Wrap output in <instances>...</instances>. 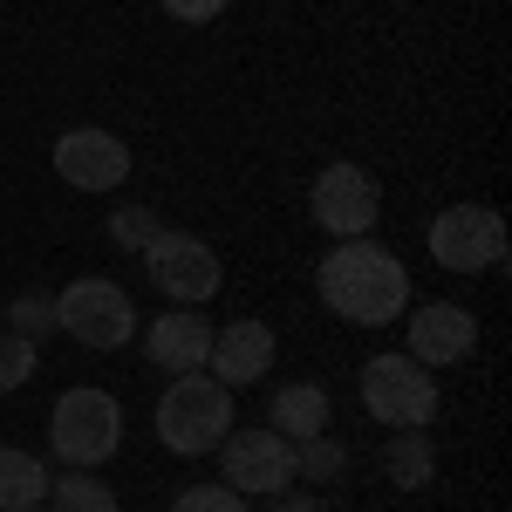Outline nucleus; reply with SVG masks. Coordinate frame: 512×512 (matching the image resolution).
<instances>
[{"label":"nucleus","mask_w":512,"mask_h":512,"mask_svg":"<svg viewBox=\"0 0 512 512\" xmlns=\"http://www.w3.org/2000/svg\"><path fill=\"white\" fill-rule=\"evenodd\" d=\"M315 287H321V301L342 321H355V328H383V321L410 315V274L376 239H342L315 267Z\"/></svg>","instance_id":"nucleus-1"},{"label":"nucleus","mask_w":512,"mask_h":512,"mask_svg":"<svg viewBox=\"0 0 512 512\" xmlns=\"http://www.w3.org/2000/svg\"><path fill=\"white\" fill-rule=\"evenodd\" d=\"M233 431V390L212 383V376H171V390L158 396V437L164 451L178 458H198V451H219Z\"/></svg>","instance_id":"nucleus-2"},{"label":"nucleus","mask_w":512,"mask_h":512,"mask_svg":"<svg viewBox=\"0 0 512 512\" xmlns=\"http://www.w3.org/2000/svg\"><path fill=\"white\" fill-rule=\"evenodd\" d=\"M48 444H55V458L76 465V472L110 465L117 444H123V403L110 390H62L55 410H48Z\"/></svg>","instance_id":"nucleus-3"},{"label":"nucleus","mask_w":512,"mask_h":512,"mask_svg":"<svg viewBox=\"0 0 512 512\" xmlns=\"http://www.w3.org/2000/svg\"><path fill=\"white\" fill-rule=\"evenodd\" d=\"M362 403L390 431H424L437 417V376L410 355H376V362H362Z\"/></svg>","instance_id":"nucleus-4"},{"label":"nucleus","mask_w":512,"mask_h":512,"mask_svg":"<svg viewBox=\"0 0 512 512\" xmlns=\"http://www.w3.org/2000/svg\"><path fill=\"white\" fill-rule=\"evenodd\" d=\"M55 328L82 349H123L137 335V308L117 280H76L55 294Z\"/></svg>","instance_id":"nucleus-5"},{"label":"nucleus","mask_w":512,"mask_h":512,"mask_svg":"<svg viewBox=\"0 0 512 512\" xmlns=\"http://www.w3.org/2000/svg\"><path fill=\"white\" fill-rule=\"evenodd\" d=\"M431 260L451 274H485L506 260V219L492 205H444L431 219Z\"/></svg>","instance_id":"nucleus-6"},{"label":"nucleus","mask_w":512,"mask_h":512,"mask_svg":"<svg viewBox=\"0 0 512 512\" xmlns=\"http://www.w3.org/2000/svg\"><path fill=\"white\" fill-rule=\"evenodd\" d=\"M144 274L158 287L164 301H178V308H198V301H212L219 294V253L205 246L198 233H158L144 246Z\"/></svg>","instance_id":"nucleus-7"},{"label":"nucleus","mask_w":512,"mask_h":512,"mask_svg":"<svg viewBox=\"0 0 512 512\" xmlns=\"http://www.w3.org/2000/svg\"><path fill=\"white\" fill-rule=\"evenodd\" d=\"M219 465H226V485H233L239 499L246 492H287L294 478H301V458H294V444L280 431H226L219 444Z\"/></svg>","instance_id":"nucleus-8"},{"label":"nucleus","mask_w":512,"mask_h":512,"mask_svg":"<svg viewBox=\"0 0 512 512\" xmlns=\"http://www.w3.org/2000/svg\"><path fill=\"white\" fill-rule=\"evenodd\" d=\"M308 205H315V226H328L335 239H369L376 212H383V192H376V178L362 164H328L315 178Z\"/></svg>","instance_id":"nucleus-9"},{"label":"nucleus","mask_w":512,"mask_h":512,"mask_svg":"<svg viewBox=\"0 0 512 512\" xmlns=\"http://www.w3.org/2000/svg\"><path fill=\"white\" fill-rule=\"evenodd\" d=\"M55 171L76 192H117L123 178H130V151L110 130H62L55 137Z\"/></svg>","instance_id":"nucleus-10"},{"label":"nucleus","mask_w":512,"mask_h":512,"mask_svg":"<svg viewBox=\"0 0 512 512\" xmlns=\"http://www.w3.org/2000/svg\"><path fill=\"white\" fill-rule=\"evenodd\" d=\"M472 349H478L472 308H458V301H431V308L410 315V362H424V369H451V362H465Z\"/></svg>","instance_id":"nucleus-11"},{"label":"nucleus","mask_w":512,"mask_h":512,"mask_svg":"<svg viewBox=\"0 0 512 512\" xmlns=\"http://www.w3.org/2000/svg\"><path fill=\"white\" fill-rule=\"evenodd\" d=\"M212 383H226V390H246V383H260L267 369H274V328L267 321H233V328H219L212 335Z\"/></svg>","instance_id":"nucleus-12"},{"label":"nucleus","mask_w":512,"mask_h":512,"mask_svg":"<svg viewBox=\"0 0 512 512\" xmlns=\"http://www.w3.org/2000/svg\"><path fill=\"white\" fill-rule=\"evenodd\" d=\"M144 349H151V362L158 369H171V376H192V369H205V355H212V321L205 315H158L151 328H144Z\"/></svg>","instance_id":"nucleus-13"},{"label":"nucleus","mask_w":512,"mask_h":512,"mask_svg":"<svg viewBox=\"0 0 512 512\" xmlns=\"http://www.w3.org/2000/svg\"><path fill=\"white\" fill-rule=\"evenodd\" d=\"M267 424H274L287 444H308V437L328 431V390L321 383H280L274 390V410H267Z\"/></svg>","instance_id":"nucleus-14"},{"label":"nucleus","mask_w":512,"mask_h":512,"mask_svg":"<svg viewBox=\"0 0 512 512\" xmlns=\"http://www.w3.org/2000/svg\"><path fill=\"white\" fill-rule=\"evenodd\" d=\"M41 499H48V465L0 444V512H35Z\"/></svg>","instance_id":"nucleus-15"},{"label":"nucleus","mask_w":512,"mask_h":512,"mask_svg":"<svg viewBox=\"0 0 512 512\" xmlns=\"http://www.w3.org/2000/svg\"><path fill=\"white\" fill-rule=\"evenodd\" d=\"M48 512H117V492L103 485V478H48Z\"/></svg>","instance_id":"nucleus-16"},{"label":"nucleus","mask_w":512,"mask_h":512,"mask_svg":"<svg viewBox=\"0 0 512 512\" xmlns=\"http://www.w3.org/2000/svg\"><path fill=\"white\" fill-rule=\"evenodd\" d=\"M383 465H390V478H396V485H410V492H417V485H431V465H437V458H431V437H424V431H396Z\"/></svg>","instance_id":"nucleus-17"},{"label":"nucleus","mask_w":512,"mask_h":512,"mask_svg":"<svg viewBox=\"0 0 512 512\" xmlns=\"http://www.w3.org/2000/svg\"><path fill=\"white\" fill-rule=\"evenodd\" d=\"M7 328H14L21 342H41V335L55 328V301H48V294H14V301H7Z\"/></svg>","instance_id":"nucleus-18"},{"label":"nucleus","mask_w":512,"mask_h":512,"mask_svg":"<svg viewBox=\"0 0 512 512\" xmlns=\"http://www.w3.org/2000/svg\"><path fill=\"white\" fill-rule=\"evenodd\" d=\"M28 376H35V342H21V335L7 328V335H0V396L21 390Z\"/></svg>","instance_id":"nucleus-19"},{"label":"nucleus","mask_w":512,"mask_h":512,"mask_svg":"<svg viewBox=\"0 0 512 512\" xmlns=\"http://www.w3.org/2000/svg\"><path fill=\"white\" fill-rule=\"evenodd\" d=\"M171 512H246V499H239L233 485H192V492L171 499Z\"/></svg>","instance_id":"nucleus-20"},{"label":"nucleus","mask_w":512,"mask_h":512,"mask_svg":"<svg viewBox=\"0 0 512 512\" xmlns=\"http://www.w3.org/2000/svg\"><path fill=\"white\" fill-rule=\"evenodd\" d=\"M110 233H117L123 246H151L164 226H158V212H151V205H123L117 219H110Z\"/></svg>","instance_id":"nucleus-21"},{"label":"nucleus","mask_w":512,"mask_h":512,"mask_svg":"<svg viewBox=\"0 0 512 512\" xmlns=\"http://www.w3.org/2000/svg\"><path fill=\"white\" fill-rule=\"evenodd\" d=\"M294 458H301V472H308V478H328V472H342V444H335L328 431H321V437H308V444H301Z\"/></svg>","instance_id":"nucleus-22"},{"label":"nucleus","mask_w":512,"mask_h":512,"mask_svg":"<svg viewBox=\"0 0 512 512\" xmlns=\"http://www.w3.org/2000/svg\"><path fill=\"white\" fill-rule=\"evenodd\" d=\"M158 7L171 14V21H212V14H219L226 0H158Z\"/></svg>","instance_id":"nucleus-23"},{"label":"nucleus","mask_w":512,"mask_h":512,"mask_svg":"<svg viewBox=\"0 0 512 512\" xmlns=\"http://www.w3.org/2000/svg\"><path fill=\"white\" fill-rule=\"evenodd\" d=\"M267 512H321V506H315V499H294V492H274V506H267Z\"/></svg>","instance_id":"nucleus-24"},{"label":"nucleus","mask_w":512,"mask_h":512,"mask_svg":"<svg viewBox=\"0 0 512 512\" xmlns=\"http://www.w3.org/2000/svg\"><path fill=\"white\" fill-rule=\"evenodd\" d=\"M35 512H41V506H35Z\"/></svg>","instance_id":"nucleus-25"}]
</instances>
